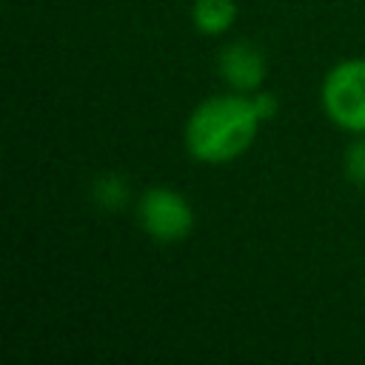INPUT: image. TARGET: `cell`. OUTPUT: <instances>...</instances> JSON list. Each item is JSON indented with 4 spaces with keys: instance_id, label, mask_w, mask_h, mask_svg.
Wrapping results in <instances>:
<instances>
[{
    "instance_id": "1",
    "label": "cell",
    "mask_w": 365,
    "mask_h": 365,
    "mask_svg": "<svg viewBox=\"0 0 365 365\" xmlns=\"http://www.w3.org/2000/svg\"><path fill=\"white\" fill-rule=\"evenodd\" d=\"M262 120L251 103V94L231 91L214 94L194 106L185 120L182 143L185 151L205 165H222L237 160L257 140Z\"/></svg>"
},
{
    "instance_id": "6",
    "label": "cell",
    "mask_w": 365,
    "mask_h": 365,
    "mask_svg": "<svg viewBox=\"0 0 365 365\" xmlns=\"http://www.w3.org/2000/svg\"><path fill=\"white\" fill-rule=\"evenodd\" d=\"M91 197H94V202H97L100 208H106V211H120V208H125V202L131 200V188H128V180H125L123 174L108 171V174H100V177L94 180Z\"/></svg>"
},
{
    "instance_id": "4",
    "label": "cell",
    "mask_w": 365,
    "mask_h": 365,
    "mask_svg": "<svg viewBox=\"0 0 365 365\" xmlns=\"http://www.w3.org/2000/svg\"><path fill=\"white\" fill-rule=\"evenodd\" d=\"M217 68H220V77L225 80V86L234 91H242V94H254L257 88H262L265 74H268L265 54L248 40L228 43L217 57Z\"/></svg>"
},
{
    "instance_id": "2",
    "label": "cell",
    "mask_w": 365,
    "mask_h": 365,
    "mask_svg": "<svg viewBox=\"0 0 365 365\" xmlns=\"http://www.w3.org/2000/svg\"><path fill=\"white\" fill-rule=\"evenodd\" d=\"M319 100L334 125L351 134H365V57L334 63L322 77Z\"/></svg>"
},
{
    "instance_id": "7",
    "label": "cell",
    "mask_w": 365,
    "mask_h": 365,
    "mask_svg": "<svg viewBox=\"0 0 365 365\" xmlns=\"http://www.w3.org/2000/svg\"><path fill=\"white\" fill-rule=\"evenodd\" d=\"M345 174L354 185L365 188V134H359L348 148H345Z\"/></svg>"
},
{
    "instance_id": "5",
    "label": "cell",
    "mask_w": 365,
    "mask_h": 365,
    "mask_svg": "<svg viewBox=\"0 0 365 365\" xmlns=\"http://www.w3.org/2000/svg\"><path fill=\"white\" fill-rule=\"evenodd\" d=\"M191 20L200 34L220 37L225 34L237 20V3L234 0H194Z\"/></svg>"
},
{
    "instance_id": "8",
    "label": "cell",
    "mask_w": 365,
    "mask_h": 365,
    "mask_svg": "<svg viewBox=\"0 0 365 365\" xmlns=\"http://www.w3.org/2000/svg\"><path fill=\"white\" fill-rule=\"evenodd\" d=\"M251 103H254V108H257V114H259L262 123L274 120L277 111H279V100H277L271 91H262V88H257V91L251 94Z\"/></svg>"
},
{
    "instance_id": "3",
    "label": "cell",
    "mask_w": 365,
    "mask_h": 365,
    "mask_svg": "<svg viewBox=\"0 0 365 365\" xmlns=\"http://www.w3.org/2000/svg\"><path fill=\"white\" fill-rule=\"evenodd\" d=\"M137 217L143 231L157 242H180L194 228L191 202L168 185L145 188L137 200Z\"/></svg>"
}]
</instances>
